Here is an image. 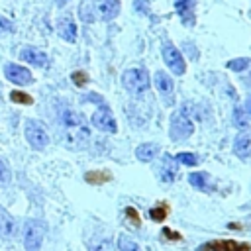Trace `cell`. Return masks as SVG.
<instances>
[{
	"instance_id": "cell-18",
	"label": "cell",
	"mask_w": 251,
	"mask_h": 251,
	"mask_svg": "<svg viewBox=\"0 0 251 251\" xmlns=\"http://www.w3.org/2000/svg\"><path fill=\"white\" fill-rule=\"evenodd\" d=\"M188 182L198 188V190H210L212 182H210V175L208 173H190L188 175Z\"/></svg>"
},
{
	"instance_id": "cell-1",
	"label": "cell",
	"mask_w": 251,
	"mask_h": 251,
	"mask_svg": "<svg viewBox=\"0 0 251 251\" xmlns=\"http://www.w3.org/2000/svg\"><path fill=\"white\" fill-rule=\"evenodd\" d=\"M61 127H63V139L67 147L71 149H82L88 143L90 129L86 126V120L82 114L65 108L61 112Z\"/></svg>"
},
{
	"instance_id": "cell-24",
	"label": "cell",
	"mask_w": 251,
	"mask_h": 251,
	"mask_svg": "<svg viewBox=\"0 0 251 251\" xmlns=\"http://www.w3.org/2000/svg\"><path fill=\"white\" fill-rule=\"evenodd\" d=\"M167 214H169V206L167 204H159V206L149 210V216H151L153 222H163L167 218Z\"/></svg>"
},
{
	"instance_id": "cell-22",
	"label": "cell",
	"mask_w": 251,
	"mask_h": 251,
	"mask_svg": "<svg viewBox=\"0 0 251 251\" xmlns=\"http://www.w3.org/2000/svg\"><path fill=\"white\" fill-rule=\"evenodd\" d=\"M12 233H14V220L4 210H0V235L8 237Z\"/></svg>"
},
{
	"instance_id": "cell-29",
	"label": "cell",
	"mask_w": 251,
	"mask_h": 251,
	"mask_svg": "<svg viewBox=\"0 0 251 251\" xmlns=\"http://www.w3.org/2000/svg\"><path fill=\"white\" fill-rule=\"evenodd\" d=\"M233 124H235L237 127H245V118H243V112H241L239 106L233 108Z\"/></svg>"
},
{
	"instance_id": "cell-16",
	"label": "cell",
	"mask_w": 251,
	"mask_h": 251,
	"mask_svg": "<svg viewBox=\"0 0 251 251\" xmlns=\"http://www.w3.org/2000/svg\"><path fill=\"white\" fill-rule=\"evenodd\" d=\"M233 151H235V155L241 157V159L249 157V153H251V137H249L247 133H239V135L235 137V141H233Z\"/></svg>"
},
{
	"instance_id": "cell-26",
	"label": "cell",
	"mask_w": 251,
	"mask_h": 251,
	"mask_svg": "<svg viewBox=\"0 0 251 251\" xmlns=\"http://www.w3.org/2000/svg\"><path fill=\"white\" fill-rule=\"evenodd\" d=\"M176 161L182 163V165H186V167H194V165H198V157H196L194 153H186V151L178 153V155H176Z\"/></svg>"
},
{
	"instance_id": "cell-6",
	"label": "cell",
	"mask_w": 251,
	"mask_h": 251,
	"mask_svg": "<svg viewBox=\"0 0 251 251\" xmlns=\"http://www.w3.org/2000/svg\"><path fill=\"white\" fill-rule=\"evenodd\" d=\"M43 241V226L37 220H27L24 226V247L25 251H39Z\"/></svg>"
},
{
	"instance_id": "cell-33",
	"label": "cell",
	"mask_w": 251,
	"mask_h": 251,
	"mask_svg": "<svg viewBox=\"0 0 251 251\" xmlns=\"http://www.w3.org/2000/svg\"><path fill=\"white\" fill-rule=\"evenodd\" d=\"M245 110H247V114L251 116V94L247 96V102H245Z\"/></svg>"
},
{
	"instance_id": "cell-12",
	"label": "cell",
	"mask_w": 251,
	"mask_h": 251,
	"mask_svg": "<svg viewBox=\"0 0 251 251\" xmlns=\"http://www.w3.org/2000/svg\"><path fill=\"white\" fill-rule=\"evenodd\" d=\"M57 33H59L61 39H65L69 43L76 41V24H75V20L71 16L59 18L57 20Z\"/></svg>"
},
{
	"instance_id": "cell-3",
	"label": "cell",
	"mask_w": 251,
	"mask_h": 251,
	"mask_svg": "<svg viewBox=\"0 0 251 251\" xmlns=\"http://www.w3.org/2000/svg\"><path fill=\"white\" fill-rule=\"evenodd\" d=\"M122 84L131 96H141L149 88V75L145 69H127L122 75Z\"/></svg>"
},
{
	"instance_id": "cell-13",
	"label": "cell",
	"mask_w": 251,
	"mask_h": 251,
	"mask_svg": "<svg viewBox=\"0 0 251 251\" xmlns=\"http://www.w3.org/2000/svg\"><path fill=\"white\" fill-rule=\"evenodd\" d=\"M20 59L24 63H29V65H35V67H47L49 65V57L43 51L35 49V47H24L20 51Z\"/></svg>"
},
{
	"instance_id": "cell-7",
	"label": "cell",
	"mask_w": 251,
	"mask_h": 251,
	"mask_svg": "<svg viewBox=\"0 0 251 251\" xmlns=\"http://www.w3.org/2000/svg\"><path fill=\"white\" fill-rule=\"evenodd\" d=\"M92 126L104 133H116L118 131V124H116V118L114 114L110 112L108 106H100L94 114H92Z\"/></svg>"
},
{
	"instance_id": "cell-10",
	"label": "cell",
	"mask_w": 251,
	"mask_h": 251,
	"mask_svg": "<svg viewBox=\"0 0 251 251\" xmlns=\"http://www.w3.org/2000/svg\"><path fill=\"white\" fill-rule=\"evenodd\" d=\"M4 75H6V78H8L10 82L20 84V86H25V84H31V82H33L31 73H29L25 67L18 65V63H6V65H4Z\"/></svg>"
},
{
	"instance_id": "cell-31",
	"label": "cell",
	"mask_w": 251,
	"mask_h": 251,
	"mask_svg": "<svg viewBox=\"0 0 251 251\" xmlns=\"http://www.w3.org/2000/svg\"><path fill=\"white\" fill-rule=\"evenodd\" d=\"M10 31H12V24L0 16V33H10Z\"/></svg>"
},
{
	"instance_id": "cell-34",
	"label": "cell",
	"mask_w": 251,
	"mask_h": 251,
	"mask_svg": "<svg viewBox=\"0 0 251 251\" xmlns=\"http://www.w3.org/2000/svg\"><path fill=\"white\" fill-rule=\"evenodd\" d=\"M67 2H69V0H55V4H57V6H65Z\"/></svg>"
},
{
	"instance_id": "cell-25",
	"label": "cell",
	"mask_w": 251,
	"mask_h": 251,
	"mask_svg": "<svg viewBox=\"0 0 251 251\" xmlns=\"http://www.w3.org/2000/svg\"><path fill=\"white\" fill-rule=\"evenodd\" d=\"M251 65V61L247 59V57H237V59H231L229 63H227V69H231V71H243V69H247Z\"/></svg>"
},
{
	"instance_id": "cell-11",
	"label": "cell",
	"mask_w": 251,
	"mask_h": 251,
	"mask_svg": "<svg viewBox=\"0 0 251 251\" xmlns=\"http://www.w3.org/2000/svg\"><path fill=\"white\" fill-rule=\"evenodd\" d=\"M153 82H155L159 94L163 96V100H165L167 104H171V102H173V92H175L173 78H171L165 71H157V73L153 75Z\"/></svg>"
},
{
	"instance_id": "cell-14",
	"label": "cell",
	"mask_w": 251,
	"mask_h": 251,
	"mask_svg": "<svg viewBox=\"0 0 251 251\" xmlns=\"http://www.w3.org/2000/svg\"><path fill=\"white\" fill-rule=\"evenodd\" d=\"M178 16H180V22L184 25H194V0H173Z\"/></svg>"
},
{
	"instance_id": "cell-21",
	"label": "cell",
	"mask_w": 251,
	"mask_h": 251,
	"mask_svg": "<svg viewBox=\"0 0 251 251\" xmlns=\"http://www.w3.org/2000/svg\"><path fill=\"white\" fill-rule=\"evenodd\" d=\"M118 249H120V251H141V249H139V243H137L133 237L126 235V233H122V235L118 237Z\"/></svg>"
},
{
	"instance_id": "cell-27",
	"label": "cell",
	"mask_w": 251,
	"mask_h": 251,
	"mask_svg": "<svg viewBox=\"0 0 251 251\" xmlns=\"http://www.w3.org/2000/svg\"><path fill=\"white\" fill-rule=\"evenodd\" d=\"M71 78H73V82H75L76 86H84V84L88 82V75H86L84 71H75V73L71 75Z\"/></svg>"
},
{
	"instance_id": "cell-23",
	"label": "cell",
	"mask_w": 251,
	"mask_h": 251,
	"mask_svg": "<svg viewBox=\"0 0 251 251\" xmlns=\"http://www.w3.org/2000/svg\"><path fill=\"white\" fill-rule=\"evenodd\" d=\"M10 100H12L14 104H25V106L33 104V98H31L27 92H22V90H12V92H10Z\"/></svg>"
},
{
	"instance_id": "cell-32",
	"label": "cell",
	"mask_w": 251,
	"mask_h": 251,
	"mask_svg": "<svg viewBox=\"0 0 251 251\" xmlns=\"http://www.w3.org/2000/svg\"><path fill=\"white\" fill-rule=\"evenodd\" d=\"M163 233H165L167 237H171V239H180V235H178V233H175V231H171V229H167V227L163 229Z\"/></svg>"
},
{
	"instance_id": "cell-8",
	"label": "cell",
	"mask_w": 251,
	"mask_h": 251,
	"mask_svg": "<svg viewBox=\"0 0 251 251\" xmlns=\"http://www.w3.org/2000/svg\"><path fill=\"white\" fill-rule=\"evenodd\" d=\"M163 59H165L167 67L173 71V75H184L186 63H184L180 51H178L173 43H165V45H163Z\"/></svg>"
},
{
	"instance_id": "cell-15",
	"label": "cell",
	"mask_w": 251,
	"mask_h": 251,
	"mask_svg": "<svg viewBox=\"0 0 251 251\" xmlns=\"http://www.w3.org/2000/svg\"><path fill=\"white\" fill-rule=\"evenodd\" d=\"M159 176H161L163 182H173L175 180V176H176V165H175V161H173L171 155H165L163 165L159 169Z\"/></svg>"
},
{
	"instance_id": "cell-30",
	"label": "cell",
	"mask_w": 251,
	"mask_h": 251,
	"mask_svg": "<svg viewBox=\"0 0 251 251\" xmlns=\"http://www.w3.org/2000/svg\"><path fill=\"white\" fill-rule=\"evenodd\" d=\"M10 180V169L6 165L4 159H0V182H8Z\"/></svg>"
},
{
	"instance_id": "cell-20",
	"label": "cell",
	"mask_w": 251,
	"mask_h": 251,
	"mask_svg": "<svg viewBox=\"0 0 251 251\" xmlns=\"http://www.w3.org/2000/svg\"><path fill=\"white\" fill-rule=\"evenodd\" d=\"M110 178H112V175L108 171H90V173L84 175V180L90 182V184H102Z\"/></svg>"
},
{
	"instance_id": "cell-4",
	"label": "cell",
	"mask_w": 251,
	"mask_h": 251,
	"mask_svg": "<svg viewBox=\"0 0 251 251\" xmlns=\"http://www.w3.org/2000/svg\"><path fill=\"white\" fill-rule=\"evenodd\" d=\"M24 133H25V139H27V143L33 147V149H45L47 147V143H49V135H47V131H45V127H43V124L39 122V120H31V118H27L25 122H24Z\"/></svg>"
},
{
	"instance_id": "cell-5",
	"label": "cell",
	"mask_w": 251,
	"mask_h": 251,
	"mask_svg": "<svg viewBox=\"0 0 251 251\" xmlns=\"http://www.w3.org/2000/svg\"><path fill=\"white\" fill-rule=\"evenodd\" d=\"M192 131H194V124H192V120L184 114V110L176 112V114L173 116V120H171V131H169L171 139H175V141H182V139L190 137Z\"/></svg>"
},
{
	"instance_id": "cell-19",
	"label": "cell",
	"mask_w": 251,
	"mask_h": 251,
	"mask_svg": "<svg viewBox=\"0 0 251 251\" xmlns=\"http://www.w3.org/2000/svg\"><path fill=\"white\" fill-rule=\"evenodd\" d=\"M90 251H114V243L110 237H96L88 243Z\"/></svg>"
},
{
	"instance_id": "cell-2",
	"label": "cell",
	"mask_w": 251,
	"mask_h": 251,
	"mask_svg": "<svg viewBox=\"0 0 251 251\" xmlns=\"http://www.w3.org/2000/svg\"><path fill=\"white\" fill-rule=\"evenodd\" d=\"M120 14V0H80L78 18L84 24L110 22Z\"/></svg>"
},
{
	"instance_id": "cell-9",
	"label": "cell",
	"mask_w": 251,
	"mask_h": 251,
	"mask_svg": "<svg viewBox=\"0 0 251 251\" xmlns=\"http://www.w3.org/2000/svg\"><path fill=\"white\" fill-rule=\"evenodd\" d=\"M198 251H251V245L235 239H214L206 245H200Z\"/></svg>"
},
{
	"instance_id": "cell-28",
	"label": "cell",
	"mask_w": 251,
	"mask_h": 251,
	"mask_svg": "<svg viewBox=\"0 0 251 251\" xmlns=\"http://www.w3.org/2000/svg\"><path fill=\"white\" fill-rule=\"evenodd\" d=\"M126 216L129 218V222H131L135 227H139V226H141V218H139V214H137V210H135V208H131V206H129V208H126Z\"/></svg>"
},
{
	"instance_id": "cell-17",
	"label": "cell",
	"mask_w": 251,
	"mask_h": 251,
	"mask_svg": "<svg viewBox=\"0 0 251 251\" xmlns=\"http://www.w3.org/2000/svg\"><path fill=\"white\" fill-rule=\"evenodd\" d=\"M157 153H159V145H157V143H141V145L135 149V157H137L139 161H143V163L153 161V159L157 157Z\"/></svg>"
}]
</instances>
